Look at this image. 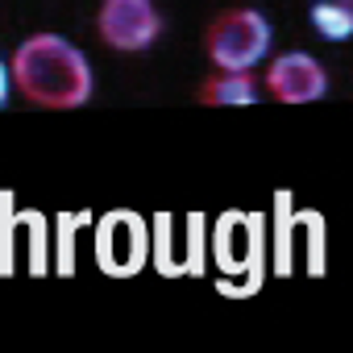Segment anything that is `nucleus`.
<instances>
[{
  "instance_id": "f257e3e1",
  "label": "nucleus",
  "mask_w": 353,
  "mask_h": 353,
  "mask_svg": "<svg viewBox=\"0 0 353 353\" xmlns=\"http://www.w3.org/2000/svg\"><path fill=\"white\" fill-rule=\"evenodd\" d=\"M13 83L30 104L79 108L92 100V63L59 34H34L13 50Z\"/></svg>"
},
{
  "instance_id": "f03ea898",
  "label": "nucleus",
  "mask_w": 353,
  "mask_h": 353,
  "mask_svg": "<svg viewBox=\"0 0 353 353\" xmlns=\"http://www.w3.org/2000/svg\"><path fill=\"white\" fill-rule=\"evenodd\" d=\"M270 21L258 9H225L208 26L204 46L216 71H254L270 54Z\"/></svg>"
},
{
  "instance_id": "7ed1b4c3",
  "label": "nucleus",
  "mask_w": 353,
  "mask_h": 353,
  "mask_svg": "<svg viewBox=\"0 0 353 353\" xmlns=\"http://www.w3.org/2000/svg\"><path fill=\"white\" fill-rule=\"evenodd\" d=\"M212 254H216V266L225 270L221 287L241 279L237 295H250L262 279V216L225 212L212 229Z\"/></svg>"
},
{
  "instance_id": "20e7f679",
  "label": "nucleus",
  "mask_w": 353,
  "mask_h": 353,
  "mask_svg": "<svg viewBox=\"0 0 353 353\" xmlns=\"http://www.w3.org/2000/svg\"><path fill=\"white\" fill-rule=\"evenodd\" d=\"M145 262H150V225L129 208L104 212L96 225V266L108 279H133Z\"/></svg>"
},
{
  "instance_id": "39448f33",
  "label": "nucleus",
  "mask_w": 353,
  "mask_h": 353,
  "mask_svg": "<svg viewBox=\"0 0 353 353\" xmlns=\"http://www.w3.org/2000/svg\"><path fill=\"white\" fill-rule=\"evenodd\" d=\"M96 30L104 38V46L121 50V54H137L150 50L162 34V13L154 0H104Z\"/></svg>"
},
{
  "instance_id": "423d86ee",
  "label": "nucleus",
  "mask_w": 353,
  "mask_h": 353,
  "mask_svg": "<svg viewBox=\"0 0 353 353\" xmlns=\"http://www.w3.org/2000/svg\"><path fill=\"white\" fill-rule=\"evenodd\" d=\"M150 258L162 274H200L204 270V216H188L183 225H174V216H154L150 233Z\"/></svg>"
},
{
  "instance_id": "0eeeda50",
  "label": "nucleus",
  "mask_w": 353,
  "mask_h": 353,
  "mask_svg": "<svg viewBox=\"0 0 353 353\" xmlns=\"http://www.w3.org/2000/svg\"><path fill=\"white\" fill-rule=\"evenodd\" d=\"M266 92L279 104H316L328 92V71L316 54L303 50H287L279 59H270L266 67Z\"/></svg>"
},
{
  "instance_id": "6e6552de",
  "label": "nucleus",
  "mask_w": 353,
  "mask_h": 353,
  "mask_svg": "<svg viewBox=\"0 0 353 353\" xmlns=\"http://www.w3.org/2000/svg\"><path fill=\"white\" fill-rule=\"evenodd\" d=\"M204 104H254L258 100V83L250 71H216L204 88H200Z\"/></svg>"
},
{
  "instance_id": "1a4fd4ad",
  "label": "nucleus",
  "mask_w": 353,
  "mask_h": 353,
  "mask_svg": "<svg viewBox=\"0 0 353 353\" xmlns=\"http://www.w3.org/2000/svg\"><path fill=\"white\" fill-rule=\"evenodd\" d=\"M312 26L324 42H345L353 38V0H316L312 5Z\"/></svg>"
},
{
  "instance_id": "9d476101",
  "label": "nucleus",
  "mask_w": 353,
  "mask_h": 353,
  "mask_svg": "<svg viewBox=\"0 0 353 353\" xmlns=\"http://www.w3.org/2000/svg\"><path fill=\"white\" fill-rule=\"evenodd\" d=\"M9 83H13V71H9L5 63H0V104L9 100Z\"/></svg>"
}]
</instances>
